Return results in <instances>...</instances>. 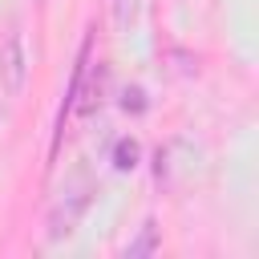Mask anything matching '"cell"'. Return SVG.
I'll list each match as a JSON object with an SVG mask.
<instances>
[{
  "instance_id": "3957f363",
  "label": "cell",
  "mask_w": 259,
  "mask_h": 259,
  "mask_svg": "<svg viewBox=\"0 0 259 259\" xmlns=\"http://www.w3.org/2000/svg\"><path fill=\"white\" fill-rule=\"evenodd\" d=\"M154 247H158V223H154V219H146V223H142L138 243H130V247H125V255H130V259H142V255H154Z\"/></svg>"
},
{
  "instance_id": "5b68a950",
  "label": "cell",
  "mask_w": 259,
  "mask_h": 259,
  "mask_svg": "<svg viewBox=\"0 0 259 259\" xmlns=\"http://www.w3.org/2000/svg\"><path fill=\"white\" fill-rule=\"evenodd\" d=\"M134 12H138V4H134V0H113V20H117V28H130Z\"/></svg>"
},
{
  "instance_id": "6da1fadb",
  "label": "cell",
  "mask_w": 259,
  "mask_h": 259,
  "mask_svg": "<svg viewBox=\"0 0 259 259\" xmlns=\"http://www.w3.org/2000/svg\"><path fill=\"white\" fill-rule=\"evenodd\" d=\"M24 73H28L24 40H20V32H8V40L0 49V81H4V93L8 97H20L24 93Z\"/></svg>"
},
{
  "instance_id": "7a4b0ae2",
  "label": "cell",
  "mask_w": 259,
  "mask_h": 259,
  "mask_svg": "<svg viewBox=\"0 0 259 259\" xmlns=\"http://www.w3.org/2000/svg\"><path fill=\"white\" fill-rule=\"evenodd\" d=\"M85 202H89V194H85V190H73V194H65V198L53 206V219H49V239H61V235H69V231L77 227V219H81Z\"/></svg>"
},
{
  "instance_id": "277c9868",
  "label": "cell",
  "mask_w": 259,
  "mask_h": 259,
  "mask_svg": "<svg viewBox=\"0 0 259 259\" xmlns=\"http://www.w3.org/2000/svg\"><path fill=\"white\" fill-rule=\"evenodd\" d=\"M138 154H142L138 142H134V138H121V142L113 146V166H117V170H134V166H138Z\"/></svg>"
},
{
  "instance_id": "8992f818",
  "label": "cell",
  "mask_w": 259,
  "mask_h": 259,
  "mask_svg": "<svg viewBox=\"0 0 259 259\" xmlns=\"http://www.w3.org/2000/svg\"><path fill=\"white\" fill-rule=\"evenodd\" d=\"M121 109H134V113H142V109H146V93H142L138 85H134V89H125V93H121Z\"/></svg>"
}]
</instances>
